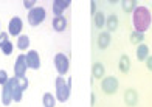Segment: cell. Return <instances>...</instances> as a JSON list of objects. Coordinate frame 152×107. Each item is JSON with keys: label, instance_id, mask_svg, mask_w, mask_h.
I'll return each mask as SVG.
<instances>
[{"label": "cell", "instance_id": "6da1fadb", "mask_svg": "<svg viewBox=\"0 0 152 107\" xmlns=\"http://www.w3.org/2000/svg\"><path fill=\"white\" fill-rule=\"evenodd\" d=\"M151 20H152V16H151V11L146 8V6H137L132 12V23H134V28L137 33H143L149 30L151 26Z\"/></svg>", "mask_w": 152, "mask_h": 107}, {"label": "cell", "instance_id": "7a4b0ae2", "mask_svg": "<svg viewBox=\"0 0 152 107\" xmlns=\"http://www.w3.org/2000/svg\"><path fill=\"white\" fill-rule=\"evenodd\" d=\"M70 90L72 89H68V85H67V81L64 79L62 76H58L56 78V98L59 103H65L68 98H70Z\"/></svg>", "mask_w": 152, "mask_h": 107}, {"label": "cell", "instance_id": "3957f363", "mask_svg": "<svg viewBox=\"0 0 152 107\" xmlns=\"http://www.w3.org/2000/svg\"><path fill=\"white\" fill-rule=\"evenodd\" d=\"M45 17H47V11H45V8H42V6H36V8L28 11V23L31 26L40 25L45 20Z\"/></svg>", "mask_w": 152, "mask_h": 107}, {"label": "cell", "instance_id": "277c9868", "mask_svg": "<svg viewBox=\"0 0 152 107\" xmlns=\"http://www.w3.org/2000/svg\"><path fill=\"white\" fill-rule=\"evenodd\" d=\"M54 67H56L59 76L65 75L68 71V67H70V61H68V58L64 54V53H58L56 56H54Z\"/></svg>", "mask_w": 152, "mask_h": 107}, {"label": "cell", "instance_id": "5b68a950", "mask_svg": "<svg viewBox=\"0 0 152 107\" xmlns=\"http://www.w3.org/2000/svg\"><path fill=\"white\" fill-rule=\"evenodd\" d=\"M101 89H102V92H104V93L113 95L115 92L118 90V79H116L115 76H107V78H104V79H102V82H101Z\"/></svg>", "mask_w": 152, "mask_h": 107}, {"label": "cell", "instance_id": "8992f818", "mask_svg": "<svg viewBox=\"0 0 152 107\" xmlns=\"http://www.w3.org/2000/svg\"><path fill=\"white\" fill-rule=\"evenodd\" d=\"M25 59H26V67L28 68H33V70L40 68V58H39V53L36 50H30L25 54Z\"/></svg>", "mask_w": 152, "mask_h": 107}, {"label": "cell", "instance_id": "52a82bcc", "mask_svg": "<svg viewBox=\"0 0 152 107\" xmlns=\"http://www.w3.org/2000/svg\"><path fill=\"white\" fill-rule=\"evenodd\" d=\"M8 84H10V89H11V95H12V101L20 103L22 101V90H20L19 84H17V78H8Z\"/></svg>", "mask_w": 152, "mask_h": 107}, {"label": "cell", "instance_id": "ba28073f", "mask_svg": "<svg viewBox=\"0 0 152 107\" xmlns=\"http://www.w3.org/2000/svg\"><path fill=\"white\" fill-rule=\"evenodd\" d=\"M26 59H25V54H20L19 58L16 59V64H14V73H16V78H20V76H25V71H26Z\"/></svg>", "mask_w": 152, "mask_h": 107}, {"label": "cell", "instance_id": "9c48e42d", "mask_svg": "<svg viewBox=\"0 0 152 107\" xmlns=\"http://www.w3.org/2000/svg\"><path fill=\"white\" fill-rule=\"evenodd\" d=\"M22 28H23V22H22V19L20 17H12L10 20V25H8V30H10V34L11 36H19V33L22 31Z\"/></svg>", "mask_w": 152, "mask_h": 107}, {"label": "cell", "instance_id": "30bf717a", "mask_svg": "<svg viewBox=\"0 0 152 107\" xmlns=\"http://www.w3.org/2000/svg\"><path fill=\"white\" fill-rule=\"evenodd\" d=\"M68 6H70V2L68 0H56V2H53V12H54V17L58 16H62V12H64Z\"/></svg>", "mask_w": 152, "mask_h": 107}, {"label": "cell", "instance_id": "8fae6325", "mask_svg": "<svg viewBox=\"0 0 152 107\" xmlns=\"http://www.w3.org/2000/svg\"><path fill=\"white\" fill-rule=\"evenodd\" d=\"M51 26H53V30H54V31H58V33L64 31V30H65V26H67V19H65L64 16H58V17H54V19H53Z\"/></svg>", "mask_w": 152, "mask_h": 107}, {"label": "cell", "instance_id": "7c38bea8", "mask_svg": "<svg viewBox=\"0 0 152 107\" xmlns=\"http://www.w3.org/2000/svg\"><path fill=\"white\" fill-rule=\"evenodd\" d=\"M12 101V95H11V89H10V84L6 81L3 84V89H2V103L3 106H10Z\"/></svg>", "mask_w": 152, "mask_h": 107}, {"label": "cell", "instance_id": "4fadbf2b", "mask_svg": "<svg viewBox=\"0 0 152 107\" xmlns=\"http://www.w3.org/2000/svg\"><path fill=\"white\" fill-rule=\"evenodd\" d=\"M124 99H126V104H127V106H130V107L137 106V103H138V95H137V92H135L134 89H129V90H126V95H124Z\"/></svg>", "mask_w": 152, "mask_h": 107}, {"label": "cell", "instance_id": "5bb4252c", "mask_svg": "<svg viewBox=\"0 0 152 107\" xmlns=\"http://www.w3.org/2000/svg\"><path fill=\"white\" fill-rule=\"evenodd\" d=\"M109 45H110V33H107V31L99 33V36H98V47L101 50H106Z\"/></svg>", "mask_w": 152, "mask_h": 107}, {"label": "cell", "instance_id": "9a60e30c", "mask_svg": "<svg viewBox=\"0 0 152 107\" xmlns=\"http://www.w3.org/2000/svg\"><path fill=\"white\" fill-rule=\"evenodd\" d=\"M148 56H149V47L141 42V44L138 45V48H137V59L143 62V61L148 59Z\"/></svg>", "mask_w": 152, "mask_h": 107}, {"label": "cell", "instance_id": "2e32d148", "mask_svg": "<svg viewBox=\"0 0 152 107\" xmlns=\"http://www.w3.org/2000/svg\"><path fill=\"white\" fill-rule=\"evenodd\" d=\"M106 23H107V31H115L116 28H118V17H116L115 14H112V16L107 17Z\"/></svg>", "mask_w": 152, "mask_h": 107}, {"label": "cell", "instance_id": "e0dca14e", "mask_svg": "<svg viewBox=\"0 0 152 107\" xmlns=\"http://www.w3.org/2000/svg\"><path fill=\"white\" fill-rule=\"evenodd\" d=\"M42 104H44V107H54L56 106V98L51 93H45L42 98Z\"/></svg>", "mask_w": 152, "mask_h": 107}, {"label": "cell", "instance_id": "ac0fdd59", "mask_svg": "<svg viewBox=\"0 0 152 107\" xmlns=\"http://www.w3.org/2000/svg\"><path fill=\"white\" fill-rule=\"evenodd\" d=\"M92 73H93L95 78H102V76H104V65H102V64H99V62L93 64Z\"/></svg>", "mask_w": 152, "mask_h": 107}, {"label": "cell", "instance_id": "d6986e66", "mask_svg": "<svg viewBox=\"0 0 152 107\" xmlns=\"http://www.w3.org/2000/svg\"><path fill=\"white\" fill-rule=\"evenodd\" d=\"M130 68V61L126 54H123L121 56V59H120V70L123 71V73H127Z\"/></svg>", "mask_w": 152, "mask_h": 107}, {"label": "cell", "instance_id": "ffe728a7", "mask_svg": "<svg viewBox=\"0 0 152 107\" xmlns=\"http://www.w3.org/2000/svg\"><path fill=\"white\" fill-rule=\"evenodd\" d=\"M17 47H19V50H26V48H28L30 47V37H28V36H19Z\"/></svg>", "mask_w": 152, "mask_h": 107}, {"label": "cell", "instance_id": "44dd1931", "mask_svg": "<svg viewBox=\"0 0 152 107\" xmlns=\"http://www.w3.org/2000/svg\"><path fill=\"white\" fill-rule=\"evenodd\" d=\"M121 5H123V10L126 11V12H132L137 8V3L134 2V0H124Z\"/></svg>", "mask_w": 152, "mask_h": 107}, {"label": "cell", "instance_id": "7402d4cb", "mask_svg": "<svg viewBox=\"0 0 152 107\" xmlns=\"http://www.w3.org/2000/svg\"><path fill=\"white\" fill-rule=\"evenodd\" d=\"M106 23V17H104V14L102 12H96V16H95V26L96 28H102Z\"/></svg>", "mask_w": 152, "mask_h": 107}, {"label": "cell", "instance_id": "603a6c76", "mask_svg": "<svg viewBox=\"0 0 152 107\" xmlns=\"http://www.w3.org/2000/svg\"><path fill=\"white\" fill-rule=\"evenodd\" d=\"M144 39V34L143 33H132V36H130V40H132V44H141V40Z\"/></svg>", "mask_w": 152, "mask_h": 107}, {"label": "cell", "instance_id": "cb8c5ba5", "mask_svg": "<svg viewBox=\"0 0 152 107\" xmlns=\"http://www.w3.org/2000/svg\"><path fill=\"white\" fill-rule=\"evenodd\" d=\"M17 84H19V87H20V90H26V89H28V79H26V78L25 76H20V78H17Z\"/></svg>", "mask_w": 152, "mask_h": 107}, {"label": "cell", "instance_id": "d4e9b609", "mask_svg": "<svg viewBox=\"0 0 152 107\" xmlns=\"http://www.w3.org/2000/svg\"><path fill=\"white\" fill-rule=\"evenodd\" d=\"M2 51H3V54H6V56H10L11 53H12V44L8 40V42H5V44L2 45Z\"/></svg>", "mask_w": 152, "mask_h": 107}, {"label": "cell", "instance_id": "484cf974", "mask_svg": "<svg viewBox=\"0 0 152 107\" xmlns=\"http://www.w3.org/2000/svg\"><path fill=\"white\" fill-rule=\"evenodd\" d=\"M6 81H8V73H6L5 70H0V84H5Z\"/></svg>", "mask_w": 152, "mask_h": 107}, {"label": "cell", "instance_id": "4316f807", "mask_svg": "<svg viewBox=\"0 0 152 107\" xmlns=\"http://www.w3.org/2000/svg\"><path fill=\"white\" fill-rule=\"evenodd\" d=\"M5 42H8V34H6V33H0V48H2V45L5 44Z\"/></svg>", "mask_w": 152, "mask_h": 107}, {"label": "cell", "instance_id": "83f0119b", "mask_svg": "<svg viewBox=\"0 0 152 107\" xmlns=\"http://www.w3.org/2000/svg\"><path fill=\"white\" fill-rule=\"evenodd\" d=\"M23 5L26 6V8L33 10V6H34V0H25V2H23Z\"/></svg>", "mask_w": 152, "mask_h": 107}, {"label": "cell", "instance_id": "f1b7e54d", "mask_svg": "<svg viewBox=\"0 0 152 107\" xmlns=\"http://www.w3.org/2000/svg\"><path fill=\"white\" fill-rule=\"evenodd\" d=\"M146 67H148V70L152 71V56H148V59H146Z\"/></svg>", "mask_w": 152, "mask_h": 107}, {"label": "cell", "instance_id": "f546056e", "mask_svg": "<svg viewBox=\"0 0 152 107\" xmlns=\"http://www.w3.org/2000/svg\"><path fill=\"white\" fill-rule=\"evenodd\" d=\"M90 6H92V16H95V8H96V3H95V2H90Z\"/></svg>", "mask_w": 152, "mask_h": 107}]
</instances>
